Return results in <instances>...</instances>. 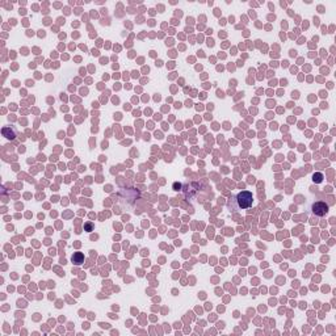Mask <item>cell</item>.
I'll use <instances>...</instances> for the list:
<instances>
[{"mask_svg": "<svg viewBox=\"0 0 336 336\" xmlns=\"http://www.w3.org/2000/svg\"><path fill=\"white\" fill-rule=\"evenodd\" d=\"M200 189V184L197 181H185L184 184V193H185V197H193L194 193Z\"/></svg>", "mask_w": 336, "mask_h": 336, "instance_id": "3", "label": "cell"}, {"mask_svg": "<svg viewBox=\"0 0 336 336\" xmlns=\"http://www.w3.org/2000/svg\"><path fill=\"white\" fill-rule=\"evenodd\" d=\"M181 188H183V185H181L180 183H175V184H173V189H175V191H180Z\"/></svg>", "mask_w": 336, "mask_h": 336, "instance_id": "7", "label": "cell"}, {"mask_svg": "<svg viewBox=\"0 0 336 336\" xmlns=\"http://www.w3.org/2000/svg\"><path fill=\"white\" fill-rule=\"evenodd\" d=\"M311 212L315 215H318V217H324V215L328 213V205L326 202H323V201L314 202L311 205Z\"/></svg>", "mask_w": 336, "mask_h": 336, "instance_id": "2", "label": "cell"}, {"mask_svg": "<svg viewBox=\"0 0 336 336\" xmlns=\"http://www.w3.org/2000/svg\"><path fill=\"white\" fill-rule=\"evenodd\" d=\"M83 259H84V257H83V255L80 254V252H78V254H75V255L72 256V261L75 262V264H82Z\"/></svg>", "mask_w": 336, "mask_h": 336, "instance_id": "5", "label": "cell"}, {"mask_svg": "<svg viewBox=\"0 0 336 336\" xmlns=\"http://www.w3.org/2000/svg\"><path fill=\"white\" fill-rule=\"evenodd\" d=\"M91 227H92V226H91V223H88V225H86V229H87V230H91Z\"/></svg>", "mask_w": 336, "mask_h": 336, "instance_id": "8", "label": "cell"}, {"mask_svg": "<svg viewBox=\"0 0 336 336\" xmlns=\"http://www.w3.org/2000/svg\"><path fill=\"white\" fill-rule=\"evenodd\" d=\"M313 180L315 181V183H322V180H323V176L320 175V173H317V175H314L313 176Z\"/></svg>", "mask_w": 336, "mask_h": 336, "instance_id": "6", "label": "cell"}, {"mask_svg": "<svg viewBox=\"0 0 336 336\" xmlns=\"http://www.w3.org/2000/svg\"><path fill=\"white\" fill-rule=\"evenodd\" d=\"M2 133H3V135L5 136V138L12 139V138L16 136V129L13 128V126H10V128H3Z\"/></svg>", "mask_w": 336, "mask_h": 336, "instance_id": "4", "label": "cell"}, {"mask_svg": "<svg viewBox=\"0 0 336 336\" xmlns=\"http://www.w3.org/2000/svg\"><path fill=\"white\" fill-rule=\"evenodd\" d=\"M233 200H235L236 206H238L239 209H248V208L252 206V202H254V196H252L251 192L243 191V192H239Z\"/></svg>", "mask_w": 336, "mask_h": 336, "instance_id": "1", "label": "cell"}]
</instances>
